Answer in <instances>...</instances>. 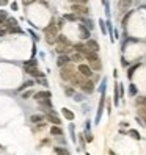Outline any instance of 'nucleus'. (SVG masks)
Masks as SVG:
<instances>
[{
	"label": "nucleus",
	"mask_w": 146,
	"mask_h": 155,
	"mask_svg": "<svg viewBox=\"0 0 146 155\" xmlns=\"http://www.w3.org/2000/svg\"><path fill=\"white\" fill-rule=\"evenodd\" d=\"M74 74H76L74 68L69 66V64L65 66V68H61V71H60V77H61V80H71Z\"/></svg>",
	"instance_id": "obj_1"
},
{
	"label": "nucleus",
	"mask_w": 146,
	"mask_h": 155,
	"mask_svg": "<svg viewBox=\"0 0 146 155\" xmlns=\"http://www.w3.org/2000/svg\"><path fill=\"white\" fill-rule=\"evenodd\" d=\"M71 10H72V13H74V14H80V16H87L88 11H90L88 8L85 5H82V3H72Z\"/></svg>",
	"instance_id": "obj_2"
},
{
	"label": "nucleus",
	"mask_w": 146,
	"mask_h": 155,
	"mask_svg": "<svg viewBox=\"0 0 146 155\" xmlns=\"http://www.w3.org/2000/svg\"><path fill=\"white\" fill-rule=\"evenodd\" d=\"M72 49H74V47H72V44H63V42H58L55 50H57L58 55H68V53H69Z\"/></svg>",
	"instance_id": "obj_3"
},
{
	"label": "nucleus",
	"mask_w": 146,
	"mask_h": 155,
	"mask_svg": "<svg viewBox=\"0 0 146 155\" xmlns=\"http://www.w3.org/2000/svg\"><path fill=\"white\" fill-rule=\"evenodd\" d=\"M58 30H60L58 24H50L49 27L44 28V33H46V36H58Z\"/></svg>",
	"instance_id": "obj_4"
},
{
	"label": "nucleus",
	"mask_w": 146,
	"mask_h": 155,
	"mask_svg": "<svg viewBox=\"0 0 146 155\" xmlns=\"http://www.w3.org/2000/svg\"><path fill=\"white\" fill-rule=\"evenodd\" d=\"M80 88H82V91H83V93L91 94V93L94 91V83H93V81H91L90 78H85V81L80 85Z\"/></svg>",
	"instance_id": "obj_5"
},
{
	"label": "nucleus",
	"mask_w": 146,
	"mask_h": 155,
	"mask_svg": "<svg viewBox=\"0 0 146 155\" xmlns=\"http://www.w3.org/2000/svg\"><path fill=\"white\" fill-rule=\"evenodd\" d=\"M85 78H87V77H83V75L80 74V72H76V74L72 75V78H71L69 81L72 83V86H80V85L85 81Z\"/></svg>",
	"instance_id": "obj_6"
},
{
	"label": "nucleus",
	"mask_w": 146,
	"mask_h": 155,
	"mask_svg": "<svg viewBox=\"0 0 146 155\" xmlns=\"http://www.w3.org/2000/svg\"><path fill=\"white\" fill-rule=\"evenodd\" d=\"M46 119H47V122H50V124H53V125H60V124H61V119L55 114V111L47 113V114H46Z\"/></svg>",
	"instance_id": "obj_7"
},
{
	"label": "nucleus",
	"mask_w": 146,
	"mask_h": 155,
	"mask_svg": "<svg viewBox=\"0 0 146 155\" xmlns=\"http://www.w3.org/2000/svg\"><path fill=\"white\" fill-rule=\"evenodd\" d=\"M79 72L87 78H90L91 75H93V69H91L90 66H87V64H79Z\"/></svg>",
	"instance_id": "obj_8"
},
{
	"label": "nucleus",
	"mask_w": 146,
	"mask_h": 155,
	"mask_svg": "<svg viewBox=\"0 0 146 155\" xmlns=\"http://www.w3.org/2000/svg\"><path fill=\"white\" fill-rule=\"evenodd\" d=\"M69 63H71V57H68V55H58V58H57V64H58L60 68L68 66Z\"/></svg>",
	"instance_id": "obj_9"
},
{
	"label": "nucleus",
	"mask_w": 146,
	"mask_h": 155,
	"mask_svg": "<svg viewBox=\"0 0 146 155\" xmlns=\"http://www.w3.org/2000/svg\"><path fill=\"white\" fill-rule=\"evenodd\" d=\"M87 49H88L90 52H99V44H97V41L88 39V41H87Z\"/></svg>",
	"instance_id": "obj_10"
},
{
	"label": "nucleus",
	"mask_w": 146,
	"mask_h": 155,
	"mask_svg": "<svg viewBox=\"0 0 146 155\" xmlns=\"http://www.w3.org/2000/svg\"><path fill=\"white\" fill-rule=\"evenodd\" d=\"M52 94H50V91H39V93H36L35 94V99L36 100H41V99H50Z\"/></svg>",
	"instance_id": "obj_11"
},
{
	"label": "nucleus",
	"mask_w": 146,
	"mask_h": 155,
	"mask_svg": "<svg viewBox=\"0 0 146 155\" xmlns=\"http://www.w3.org/2000/svg\"><path fill=\"white\" fill-rule=\"evenodd\" d=\"M90 68L93 69V71H101V69H102V63H101V60L90 61Z\"/></svg>",
	"instance_id": "obj_12"
},
{
	"label": "nucleus",
	"mask_w": 146,
	"mask_h": 155,
	"mask_svg": "<svg viewBox=\"0 0 146 155\" xmlns=\"http://www.w3.org/2000/svg\"><path fill=\"white\" fill-rule=\"evenodd\" d=\"M25 72H27V74H30V75H33V77H41L42 75L36 68H25Z\"/></svg>",
	"instance_id": "obj_13"
},
{
	"label": "nucleus",
	"mask_w": 146,
	"mask_h": 155,
	"mask_svg": "<svg viewBox=\"0 0 146 155\" xmlns=\"http://www.w3.org/2000/svg\"><path fill=\"white\" fill-rule=\"evenodd\" d=\"M85 58L88 60V61H96V60H99V57H97V52H87L85 53Z\"/></svg>",
	"instance_id": "obj_14"
},
{
	"label": "nucleus",
	"mask_w": 146,
	"mask_h": 155,
	"mask_svg": "<svg viewBox=\"0 0 146 155\" xmlns=\"http://www.w3.org/2000/svg\"><path fill=\"white\" fill-rule=\"evenodd\" d=\"M38 104L42 107V108H49V110H52V104H50V99H41L38 100Z\"/></svg>",
	"instance_id": "obj_15"
},
{
	"label": "nucleus",
	"mask_w": 146,
	"mask_h": 155,
	"mask_svg": "<svg viewBox=\"0 0 146 155\" xmlns=\"http://www.w3.org/2000/svg\"><path fill=\"white\" fill-rule=\"evenodd\" d=\"M79 31H80V38L82 39H88V36H90V31L85 28V27L83 25H80L79 27Z\"/></svg>",
	"instance_id": "obj_16"
},
{
	"label": "nucleus",
	"mask_w": 146,
	"mask_h": 155,
	"mask_svg": "<svg viewBox=\"0 0 146 155\" xmlns=\"http://www.w3.org/2000/svg\"><path fill=\"white\" fill-rule=\"evenodd\" d=\"M82 60H83V55H82L80 52H76L71 55V61H74V63H80Z\"/></svg>",
	"instance_id": "obj_17"
},
{
	"label": "nucleus",
	"mask_w": 146,
	"mask_h": 155,
	"mask_svg": "<svg viewBox=\"0 0 146 155\" xmlns=\"http://www.w3.org/2000/svg\"><path fill=\"white\" fill-rule=\"evenodd\" d=\"M61 111H63V116H65L68 121H72V119H74V113H72L71 110H68V108H63Z\"/></svg>",
	"instance_id": "obj_18"
},
{
	"label": "nucleus",
	"mask_w": 146,
	"mask_h": 155,
	"mask_svg": "<svg viewBox=\"0 0 146 155\" xmlns=\"http://www.w3.org/2000/svg\"><path fill=\"white\" fill-rule=\"evenodd\" d=\"M74 49H76L77 52H80V53H83V55L88 52V49H87V44H76V45H74Z\"/></svg>",
	"instance_id": "obj_19"
},
{
	"label": "nucleus",
	"mask_w": 146,
	"mask_h": 155,
	"mask_svg": "<svg viewBox=\"0 0 146 155\" xmlns=\"http://www.w3.org/2000/svg\"><path fill=\"white\" fill-rule=\"evenodd\" d=\"M50 133L55 135V136H61L63 135V130L60 129L58 125H53V127H50Z\"/></svg>",
	"instance_id": "obj_20"
},
{
	"label": "nucleus",
	"mask_w": 146,
	"mask_h": 155,
	"mask_svg": "<svg viewBox=\"0 0 146 155\" xmlns=\"http://www.w3.org/2000/svg\"><path fill=\"white\" fill-rule=\"evenodd\" d=\"M131 3H132V0H121V2H120V10L121 11L127 10V8L131 6Z\"/></svg>",
	"instance_id": "obj_21"
},
{
	"label": "nucleus",
	"mask_w": 146,
	"mask_h": 155,
	"mask_svg": "<svg viewBox=\"0 0 146 155\" xmlns=\"http://www.w3.org/2000/svg\"><path fill=\"white\" fill-rule=\"evenodd\" d=\"M30 121H32L33 124H38V122H42V121H44V116H41V114H33V116L30 117Z\"/></svg>",
	"instance_id": "obj_22"
},
{
	"label": "nucleus",
	"mask_w": 146,
	"mask_h": 155,
	"mask_svg": "<svg viewBox=\"0 0 146 155\" xmlns=\"http://www.w3.org/2000/svg\"><path fill=\"white\" fill-rule=\"evenodd\" d=\"M135 104H137V107L146 105V97L144 96H138V97H137V100H135Z\"/></svg>",
	"instance_id": "obj_23"
},
{
	"label": "nucleus",
	"mask_w": 146,
	"mask_h": 155,
	"mask_svg": "<svg viewBox=\"0 0 146 155\" xmlns=\"http://www.w3.org/2000/svg\"><path fill=\"white\" fill-rule=\"evenodd\" d=\"M55 152L58 155H69V150L66 147H61V146H58V147H55Z\"/></svg>",
	"instance_id": "obj_24"
},
{
	"label": "nucleus",
	"mask_w": 146,
	"mask_h": 155,
	"mask_svg": "<svg viewBox=\"0 0 146 155\" xmlns=\"http://www.w3.org/2000/svg\"><path fill=\"white\" fill-rule=\"evenodd\" d=\"M140 68V63H137V64H134L131 69H129V72H127V77H129V78H132V75H134V72L137 71V69H138Z\"/></svg>",
	"instance_id": "obj_25"
},
{
	"label": "nucleus",
	"mask_w": 146,
	"mask_h": 155,
	"mask_svg": "<svg viewBox=\"0 0 146 155\" xmlns=\"http://www.w3.org/2000/svg\"><path fill=\"white\" fill-rule=\"evenodd\" d=\"M102 108H104V99L101 100V104H99V110H97V116H96V122H99V119H101V114H102Z\"/></svg>",
	"instance_id": "obj_26"
},
{
	"label": "nucleus",
	"mask_w": 146,
	"mask_h": 155,
	"mask_svg": "<svg viewBox=\"0 0 146 155\" xmlns=\"http://www.w3.org/2000/svg\"><path fill=\"white\" fill-rule=\"evenodd\" d=\"M24 68H36V61H35V60H30V61H27L25 64H24Z\"/></svg>",
	"instance_id": "obj_27"
},
{
	"label": "nucleus",
	"mask_w": 146,
	"mask_h": 155,
	"mask_svg": "<svg viewBox=\"0 0 146 155\" xmlns=\"http://www.w3.org/2000/svg\"><path fill=\"white\" fill-rule=\"evenodd\" d=\"M129 135L132 136V138H135V140H140V133L137 130H129Z\"/></svg>",
	"instance_id": "obj_28"
},
{
	"label": "nucleus",
	"mask_w": 146,
	"mask_h": 155,
	"mask_svg": "<svg viewBox=\"0 0 146 155\" xmlns=\"http://www.w3.org/2000/svg\"><path fill=\"white\" fill-rule=\"evenodd\" d=\"M58 42H63V44H71L68 38H65L63 35H58Z\"/></svg>",
	"instance_id": "obj_29"
},
{
	"label": "nucleus",
	"mask_w": 146,
	"mask_h": 155,
	"mask_svg": "<svg viewBox=\"0 0 146 155\" xmlns=\"http://www.w3.org/2000/svg\"><path fill=\"white\" fill-rule=\"evenodd\" d=\"M63 19H68V21H77V14H66Z\"/></svg>",
	"instance_id": "obj_30"
},
{
	"label": "nucleus",
	"mask_w": 146,
	"mask_h": 155,
	"mask_svg": "<svg viewBox=\"0 0 146 155\" xmlns=\"http://www.w3.org/2000/svg\"><path fill=\"white\" fill-rule=\"evenodd\" d=\"M6 25H10V27L13 25V27H14V25H17V21H16V19H8V21H6Z\"/></svg>",
	"instance_id": "obj_31"
},
{
	"label": "nucleus",
	"mask_w": 146,
	"mask_h": 155,
	"mask_svg": "<svg viewBox=\"0 0 146 155\" xmlns=\"http://www.w3.org/2000/svg\"><path fill=\"white\" fill-rule=\"evenodd\" d=\"M69 2H71V3H82V5H85L88 0H69Z\"/></svg>",
	"instance_id": "obj_32"
},
{
	"label": "nucleus",
	"mask_w": 146,
	"mask_h": 155,
	"mask_svg": "<svg viewBox=\"0 0 146 155\" xmlns=\"http://www.w3.org/2000/svg\"><path fill=\"white\" fill-rule=\"evenodd\" d=\"M32 85H33V81H32V80H29V81H25V83H24L22 86H24V88H29V86H32Z\"/></svg>",
	"instance_id": "obj_33"
},
{
	"label": "nucleus",
	"mask_w": 146,
	"mask_h": 155,
	"mask_svg": "<svg viewBox=\"0 0 146 155\" xmlns=\"http://www.w3.org/2000/svg\"><path fill=\"white\" fill-rule=\"evenodd\" d=\"M66 94L68 96H72V94H74V89H72V88H66Z\"/></svg>",
	"instance_id": "obj_34"
},
{
	"label": "nucleus",
	"mask_w": 146,
	"mask_h": 155,
	"mask_svg": "<svg viewBox=\"0 0 146 155\" xmlns=\"http://www.w3.org/2000/svg\"><path fill=\"white\" fill-rule=\"evenodd\" d=\"M135 93H137V88H135V85H131V94L134 96Z\"/></svg>",
	"instance_id": "obj_35"
},
{
	"label": "nucleus",
	"mask_w": 146,
	"mask_h": 155,
	"mask_svg": "<svg viewBox=\"0 0 146 155\" xmlns=\"http://www.w3.org/2000/svg\"><path fill=\"white\" fill-rule=\"evenodd\" d=\"M87 141H88V143H91V141H93V135H91L90 132H88V135H87Z\"/></svg>",
	"instance_id": "obj_36"
},
{
	"label": "nucleus",
	"mask_w": 146,
	"mask_h": 155,
	"mask_svg": "<svg viewBox=\"0 0 146 155\" xmlns=\"http://www.w3.org/2000/svg\"><path fill=\"white\" fill-rule=\"evenodd\" d=\"M32 96V93H24L22 94V99H27V97H30Z\"/></svg>",
	"instance_id": "obj_37"
},
{
	"label": "nucleus",
	"mask_w": 146,
	"mask_h": 155,
	"mask_svg": "<svg viewBox=\"0 0 146 155\" xmlns=\"http://www.w3.org/2000/svg\"><path fill=\"white\" fill-rule=\"evenodd\" d=\"M6 31H8L6 28H3V30H0V36H3V35H6Z\"/></svg>",
	"instance_id": "obj_38"
},
{
	"label": "nucleus",
	"mask_w": 146,
	"mask_h": 155,
	"mask_svg": "<svg viewBox=\"0 0 146 155\" xmlns=\"http://www.w3.org/2000/svg\"><path fill=\"white\" fill-rule=\"evenodd\" d=\"M101 28H102V31L105 33V25H104V21H101Z\"/></svg>",
	"instance_id": "obj_39"
},
{
	"label": "nucleus",
	"mask_w": 146,
	"mask_h": 155,
	"mask_svg": "<svg viewBox=\"0 0 146 155\" xmlns=\"http://www.w3.org/2000/svg\"><path fill=\"white\" fill-rule=\"evenodd\" d=\"M6 3H8V0H0V5H2V6L6 5Z\"/></svg>",
	"instance_id": "obj_40"
},
{
	"label": "nucleus",
	"mask_w": 146,
	"mask_h": 155,
	"mask_svg": "<svg viewBox=\"0 0 146 155\" xmlns=\"http://www.w3.org/2000/svg\"><path fill=\"white\" fill-rule=\"evenodd\" d=\"M108 155H115V152H110V153H108Z\"/></svg>",
	"instance_id": "obj_41"
},
{
	"label": "nucleus",
	"mask_w": 146,
	"mask_h": 155,
	"mask_svg": "<svg viewBox=\"0 0 146 155\" xmlns=\"http://www.w3.org/2000/svg\"><path fill=\"white\" fill-rule=\"evenodd\" d=\"M87 155H90V153H87Z\"/></svg>",
	"instance_id": "obj_42"
},
{
	"label": "nucleus",
	"mask_w": 146,
	"mask_h": 155,
	"mask_svg": "<svg viewBox=\"0 0 146 155\" xmlns=\"http://www.w3.org/2000/svg\"><path fill=\"white\" fill-rule=\"evenodd\" d=\"M144 119H146V117H144Z\"/></svg>",
	"instance_id": "obj_43"
}]
</instances>
